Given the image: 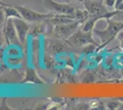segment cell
I'll return each instance as SVG.
<instances>
[{
	"label": "cell",
	"mask_w": 123,
	"mask_h": 110,
	"mask_svg": "<svg viewBox=\"0 0 123 110\" xmlns=\"http://www.w3.org/2000/svg\"><path fill=\"white\" fill-rule=\"evenodd\" d=\"M108 26L104 29H94L93 33L100 40V47H105L109 42L117 38L119 31L123 29V22L112 20L111 18L107 19Z\"/></svg>",
	"instance_id": "cell-1"
},
{
	"label": "cell",
	"mask_w": 123,
	"mask_h": 110,
	"mask_svg": "<svg viewBox=\"0 0 123 110\" xmlns=\"http://www.w3.org/2000/svg\"><path fill=\"white\" fill-rule=\"evenodd\" d=\"M16 8L18 10L20 13L21 17L26 21H28L29 23H39V22H43L51 19L52 17H54L56 14H53L51 12L49 13H40L37 11L31 9L30 7L23 6H15Z\"/></svg>",
	"instance_id": "cell-2"
},
{
	"label": "cell",
	"mask_w": 123,
	"mask_h": 110,
	"mask_svg": "<svg viewBox=\"0 0 123 110\" xmlns=\"http://www.w3.org/2000/svg\"><path fill=\"white\" fill-rule=\"evenodd\" d=\"M92 33L93 31L91 32L84 31L81 28H79L76 31L74 32L72 36L70 37L67 41H65L67 43H69L73 47L82 48L84 46L87 45V44H90V43L97 44V45H98L100 47V44L98 43V42L93 39Z\"/></svg>",
	"instance_id": "cell-3"
},
{
	"label": "cell",
	"mask_w": 123,
	"mask_h": 110,
	"mask_svg": "<svg viewBox=\"0 0 123 110\" xmlns=\"http://www.w3.org/2000/svg\"><path fill=\"white\" fill-rule=\"evenodd\" d=\"M80 27L81 23L76 20L63 24H58L54 25L52 33L57 39H60L62 41H67Z\"/></svg>",
	"instance_id": "cell-4"
},
{
	"label": "cell",
	"mask_w": 123,
	"mask_h": 110,
	"mask_svg": "<svg viewBox=\"0 0 123 110\" xmlns=\"http://www.w3.org/2000/svg\"><path fill=\"white\" fill-rule=\"evenodd\" d=\"M44 6L49 12H51L56 15H66L72 16L74 17V13L75 8L69 3H60L55 0H43Z\"/></svg>",
	"instance_id": "cell-5"
},
{
	"label": "cell",
	"mask_w": 123,
	"mask_h": 110,
	"mask_svg": "<svg viewBox=\"0 0 123 110\" xmlns=\"http://www.w3.org/2000/svg\"><path fill=\"white\" fill-rule=\"evenodd\" d=\"M3 33L6 39V42L7 45L13 46V45H22L19 41V39L18 37V33L16 30L15 24L13 18H6L4 28H3Z\"/></svg>",
	"instance_id": "cell-6"
},
{
	"label": "cell",
	"mask_w": 123,
	"mask_h": 110,
	"mask_svg": "<svg viewBox=\"0 0 123 110\" xmlns=\"http://www.w3.org/2000/svg\"><path fill=\"white\" fill-rule=\"evenodd\" d=\"M14 24H15V28L17 33H18V37L19 39V41L22 45L25 44L26 41H27V37L30 33L31 30V26L29 24L28 21L23 19L22 17H17V18H13Z\"/></svg>",
	"instance_id": "cell-7"
},
{
	"label": "cell",
	"mask_w": 123,
	"mask_h": 110,
	"mask_svg": "<svg viewBox=\"0 0 123 110\" xmlns=\"http://www.w3.org/2000/svg\"><path fill=\"white\" fill-rule=\"evenodd\" d=\"M61 40L58 39V40H53L52 41H51L50 45H49V51L52 55H55L58 53L63 52L65 51V44L63 42L60 41Z\"/></svg>",
	"instance_id": "cell-8"
},
{
	"label": "cell",
	"mask_w": 123,
	"mask_h": 110,
	"mask_svg": "<svg viewBox=\"0 0 123 110\" xmlns=\"http://www.w3.org/2000/svg\"><path fill=\"white\" fill-rule=\"evenodd\" d=\"M33 83V84H43L42 80L39 78V76L37 75V73H35V71L33 69H27L26 71V76L25 80L22 81V83Z\"/></svg>",
	"instance_id": "cell-9"
},
{
	"label": "cell",
	"mask_w": 123,
	"mask_h": 110,
	"mask_svg": "<svg viewBox=\"0 0 123 110\" xmlns=\"http://www.w3.org/2000/svg\"><path fill=\"white\" fill-rule=\"evenodd\" d=\"M89 17H90V15H89V13L87 12V10L86 8H85V9L75 8V11H74V19L78 21V22H80L81 25H82L85 21Z\"/></svg>",
	"instance_id": "cell-10"
},
{
	"label": "cell",
	"mask_w": 123,
	"mask_h": 110,
	"mask_svg": "<svg viewBox=\"0 0 123 110\" xmlns=\"http://www.w3.org/2000/svg\"><path fill=\"white\" fill-rule=\"evenodd\" d=\"M4 11L6 18H17V17H21L20 13L16 8L15 6L6 5L4 6Z\"/></svg>",
	"instance_id": "cell-11"
},
{
	"label": "cell",
	"mask_w": 123,
	"mask_h": 110,
	"mask_svg": "<svg viewBox=\"0 0 123 110\" xmlns=\"http://www.w3.org/2000/svg\"><path fill=\"white\" fill-rule=\"evenodd\" d=\"M121 104H122V102L118 99V98H116V99L108 100L105 105H106V108H107V109L116 110V109H118V108L120 107Z\"/></svg>",
	"instance_id": "cell-12"
},
{
	"label": "cell",
	"mask_w": 123,
	"mask_h": 110,
	"mask_svg": "<svg viewBox=\"0 0 123 110\" xmlns=\"http://www.w3.org/2000/svg\"><path fill=\"white\" fill-rule=\"evenodd\" d=\"M114 65H116L118 68H123V52L115 54L114 56Z\"/></svg>",
	"instance_id": "cell-13"
},
{
	"label": "cell",
	"mask_w": 123,
	"mask_h": 110,
	"mask_svg": "<svg viewBox=\"0 0 123 110\" xmlns=\"http://www.w3.org/2000/svg\"><path fill=\"white\" fill-rule=\"evenodd\" d=\"M4 6H0V30L3 29L4 25H5L6 21V17L5 11H4Z\"/></svg>",
	"instance_id": "cell-14"
},
{
	"label": "cell",
	"mask_w": 123,
	"mask_h": 110,
	"mask_svg": "<svg viewBox=\"0 0 123 110\" xmlns=\"http://www.w3.org/2000/svg\"><path fill=\"white\" fill-rule=\"evenodd\" d=\"M7 55L11 58H18L19 57V51L17 49V47H10L8 49Z\"/></svg>",
	"instance_id": "cell-15"
},
{
	"label": "cell",
	"mask_w": 123,
	"mask_h": 110,
	"mask_svg": "<svg viewBox=\"0 0 123 110\" xmlns=\"http://www.w3.org/2000/svg\"><path fill=\"white\" fill-rule=\"evenodd\" d=\"M103 3H104V5L106 6L108 8L112 9V8H114V6H115L116 0H103Z\"/></svg>",
	"instance_id": "cell-16"
},
{
	"label": "cell",
	"mask_w": 123,
	"mask_h": 110,
	"mask_svg": "<svg viewBox=\"0 0 123 110\" xmlns=\"http://www.w3.org/2000/svg\"><path fill=\"white\" fill-rule=\"evenodd\" d=\"M114 9L119 11V12L123 11V0H116Z\"/></svg>",
	"instance_id": "cell-17"
},
{
	"label": "cell",
	"mask_w": 123,
	"mask_h": 110,
	"mask_svg": "<svg viewBox=\"0 0 123 110\" xmlns=\"http://www.w3.org/2000/svg\"><path fill=\"white\" fill-rule=\"evenodd\" d=\"M6 41V39H5V36H4V33H3V30L1 31L0 30V48L3 46V44L5 43Z\"/></svg>",
	"instance_id": "cell-18"
},
{
	"label": "cell",
	"mask_w": 123,
	"mask_h": 110,
	"mask_svg": "<svg viewBox=\"0 0 123 110\" xmlns=\"http://www.w3.org/2000/svg\"><path fill=\"white\" fill-rule=\"evenodd\" d=\"M3 58H4V51L0 48V63H3Z\"/></svg>",
	"instance_id": "cell-19"
},
{
	"label": "cell",
	"mask_w": 123,
	"mask_h": 110,
	"mask_svg": "<svg viewBox=\"0 0 123 110\" xmlns=\"http://www.w3.org/2000/svg\"><path fill=\"white\" fill-rule=\"evenodd\" d=\"M117 38H118L119 41H123V29L121 30V31H119V33H118V36H117Z\"/></svg>",
	"instance_id": "cell-20"
},
{
	"label": "cell",
	"mask_w": 123,
	"mask_h": 110,
	"mask_svg": "<svg viewBox=\"0 0 123 110\" xmlns=\"http://www.w3.org/2000/svg\"><path fill=\"white\" fill-rule=\"evenodd\" d=\"M120 41V43H119V47H120V49L123 51V41Z\"/></svg>",
	"instance_id": "cell-21"
},
{
	"label": "cell",
	"mask_w": 123,
	"mask_h": 110,
	"mask_svg": "<svg viewBox=\"0 0 123 110\" xmlns=\"http://www.w3.org/2000/svg\"><path fill=\"white\" fill-rule=\"evenodd\" d=\"M6 4H5L4 2H2V1L0 0V6H6Z\"/></svg>",
	"instance_id": "cell-22"
},
{
	"label": "cell",
	"mask_w": 123,
	"mask_h": 110,
	"mask_svg": "<svg viewBox=\"0 0 123 110\" xmlns=\"http://www.w3.org/2000/svg\"><path fill=\"white\" fill-rule=\"evenodd\" d=\"M120 70H121V71H120V73H121V76L123 77V68H121Z\"/></svg>",
	"instance_id": "cell-23"
},
{
	"label": "cell",
	"mask_w": 123,
	"mask_h": 110,
	"mask_svg": "<svg viewBox=\"0 0 123 110\" xmlns=\"http://www.w3.org/2000/svg\"><path fill=\"white\" fill-rule=\"evenodd\" d=\"M70 1H71V0H65V2H66V3H70Z\"/></svg>",
	"instance_id": "cell-24"
},
{
	"label": "cell",
	"mask_w": 123,
	"mask_h": 110,
	"mask_svg": "<svg viewBox=\"0 0 123 110\" xmlns=\"http://www.w3.org/2000/svg\"><path fill=\"white\" fill-rule=\"evenodd\" d=\"M99 1H102V2H103V0H99Z\"/></svg>",
	"instance_id": "cell-25"
}]
</instances>
